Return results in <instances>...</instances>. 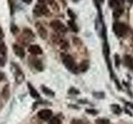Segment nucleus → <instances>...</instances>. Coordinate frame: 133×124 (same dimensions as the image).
<instances>
[{
    "label": "nucleus",
    "instance_id": "nucleus-1",
    "mask_svg": "<svg viewBox=\"0 0 133 124\" xmlns=\"http://www.w3.org/2000/svg\"><path fill=\"white\" fill-rule=\"evenodd\" d=\"M62 61H63V64L65 65V66L70 71H72L73 73H77V71L78 70V67L76 65V63H75V60L72 56L69 55H65L63 58H62Z\"/></svg>",
    "mask_w": 133,
    "mask_h": 124
},
{
    "label": "nucleus",
    "instance_id": "nucleus-2",
    "mask_svg": "<svg viewBox=\"0 0 133 124\" xmlns=\"http://www.w3.org/2000/svg\"><path fill=\"white\" fill-rule=\"evenodd\" d=\"M113 32L118 37H122L128 32V27L123 22H115L113 24Z\"/></svg>",
    "mask_w": 133,
    "mask_h": 124
},
{
    "label": "nucleus",
    "instance_id": "nucleus-3",
    "mask_svg": "<svg viewBox=\"0 0 133 124\" xmlns=\"http://www.w3.org/2000/svg\"><path fill=\"white\" fill-rule=\"evenodd\" d=\"M52 28L54 31H56L57 32H66V27H65V25L60 22L59 20H54L50 23Z\"/></svg>",
    "mask_w": 133,
    "mask_h": 124
},
{
    "label": "nucleus",
    "instance_id": "nucleus-4",
    "mask_svg": "<svg viewBox=\"0 0 133 124\" xmlns=\"http://www.w3.org/2000/svg\"><path fill=\"white\" fill-rule=\"evenodd\" d=\"M48 12V7L44 4H37L33 9V12L36 16H43L47 14Z\"/></svg>",
    "mask_w": 133,
    "mask_h": 124
},
{
    "label": "nucleus",
    "instance_id": "nucleus-5",
    "mask_svg": "<svg viewBox=\"0 0 133 124\" xmlns=\"http://www.w3.org/2000/svg\"><path fill=\"white\" fill-rule=\"evenodd\" d=\"M125 0H109V6L112 9H123L122 5Z\"/></svg>",
    "mask_w": 133,
    "mask_h": 124
},
{
    "label": "nucleus",
    "instance_id": "nucleus-6",
    "mask_svg": "<svg viewBox=\"0 0 133 124\" xmlns=\"http://www.w3.org/2000/svg\"><path fill=\"white\" fill-rule=\"evenodd\" d=\"M52 115V112L49 109H43L38 112V113H37V116L43 120H45V121H47V120L50 119Z\"/></svg>",
    "mask_w": 133,
    "mask_h": 124
},
{
    "label": "nucleus",
    "instance_id": "nucleus-7",
    "mask_svg": "<svg viewBox=\"0 0 133 124\" xmlns=\"http://www.w3.org/2000/svg\"><path fill=\"white\" fill-rule=\"evenodd\" d=\"M28 51L32 55H41L43 53V50L37 45H32L28 48Z\"/></svg>",
    "mask_w": 133,
    "mask_h": 124
},
{
    "label": "nucleus",
    "instance_id": "nucleus-8",
    "mask_svg": "<svg viewBox=\"0 0 133 124\" xmlns=\"http://www.w3.org/2000/svg\"><path fill=\"white\" fill-rule=\"evenodd\" d=\"M12 49H14V51L16 54L17 56L23 58L25 56V52H24V50L22 47H20L18 45H12Z\"/></svg>",
    "mask_w": 133,
    "mask_h": 124
},
{
    "label": "nucleus",
    "instance_id": "nucleus-9",
    "mask_svg": "<svg viewBox=\"0 0 133 124\" xmlns=\"http://www.w3.org/2000/svg\"><path fill=\"white\" fill-rule=\"evenodd\" d=\"M88 67H89V62L87 60H84V61H82L80 65H79L78 69L80 70V71H82V72H85L86 70L88 69Z\"/></svg>",
    "mask_w": 133,
    "mask_h": 124
},
{
    "label": "nucleus",
    "instance_id": "nucleus-10",
    "mask_svg": "<svg viewBox=\"0 0 133 124\" xmlns=\"http://www.w3.org/2000/svg\"><path fill=\"white\" fill-rule=\"evenodd\" d=\"M125 63L127 67L133 69V57L131 56H126L125 57Z\"/></svg>",
    "mask_w": 133,
    "mask_h": 124
},
{
    "label": "nucleus",
    "instance_id": "nucleus-11",
    "mask_svg": "<svg viewBox=\"0 0 133 124\" xmlns=\"http://www.w3.org/2000/svg\"><path fill=\"white\" fill-rule=\"evenodd\" d=\"M28 89H29V91H30V94H31L32 97H33V98H39L38 93H37V90L31 85V84H28Z\"/></svg>",
    "mask_w": 133,
    "mask_h": 124
},
{
    "label": "nucleus",
    "instance_id": "nucleus-12",
    "mask_svg": "<svg viewBox=\"0 0 133 124\" xmlns=\"http://www.w3.org/2000/svg\"><path fill=\"white\" fill-rule=\"evenodd\" d=\"M103 54L105 55L106 58H107V60L108 61V56H109V45L107 42L104 43L103 45Z\"/></svg>",
    "mask_w": 133,
    "mask_h": 124
},
{
    "label": "nucleus",
    "instance_id": "nucleus-13",
    "mask_svg": "<svg viewBox=\"0 0 133 124\" xmlns=\"http://www.w3.org/2000/svg\"><path fill=\"white\" fill-rule=\"evenodd\" d=\"M38 32H39V35L42 38L45 39L46 37H47V32H46V30L44 29L43 27H42V26L38 27Z\"/></svg>",
    "mask_w": 133,
    "mask_h": 124
},
{
    "label": "nucleus",
    "instance_id": "nucleus-14",
    "mask_svg": "<svg viewBox=\"0 0 133 124\" xmlns=\"http://www.w3.org/2000/svg\"><path fill=\"white\" fill-rule=\"evenodd\" d=\"M33 65L34 67H36L38 70H42L43 69V65H42V62L39 60H35L33 61Z\"/></svg>",
    "mask_w": 133,
    "mask_h": 124
},
{
    "label": "nucleus",
    "instance_id": "nucleus-15",
    "mask_svg": "<svg viewBox=\"0 0 133 124\" xmlns=\"http://www.w3.org/2000/svg\"><path fill=\"white\" fill-rule=\"evenodd\" d=\"M68 24H69L70 27L72 28L75 32H77L78 31V28H77V27L76 26V24H75V22H74V21H73V20L69 21V22H68Z\"/></svg>",
    "mask_w": 133,
    "mask_h": 124
},
{
    "label": "nucleus",
    "instance_id": "nucleus-16",
    "mask_svg": "<svg viewBox=\"0 0 133 124\" xmlns=\"http://www.w3.org/2000/svg\"><path fill=\"white\" fill-rule=\"evenodd\" d=\"M123 10H124V9H117V10H114V12H113V17H114L115 18H119V17L122 14Z\"/></svg>",
    "mask_w": 133,
    "mask_h": 124
},
{
    "label": "nucleus",
    "instance_id": "nucleus-17",
    "mask_svg": "<svg viewBox=\"0 0 133 124\" xmlns=\"http://www.w3.org/2000/svg\"><path fill=\"white\" fill-rule=\"evenodd\" d=\"M6 51H7V48H6L5 44L3 42H0V53L3 54V55H5Z\"/></svg>",
    "mask_w": 133,
    "mask_h": 124
},
{
    "label": "nucleus",
    "instance_id": "nucleus-18",
    "mask_svg": "<svg viewBox=\"0 0 133 124\" xmlns=\"http://www.w3.org/2000/svg\"><path fill=\"white\" fill-rule=\"evenodd\" d=\"M42 89H43V93H45L46 94H48V95H52V96H53V95H54V93L52 92V90H50V89H48V88H46V87L43 86V87H42Z\"/></svg>",
    "mask_w": 133,
    "mask_h": 124
},
{
    "label": "nucleus",
    "instance_id": "nucleus-19",
    "mask_svg": "<svg viewBox=\"0 0 133 124\" xmlns=\"http://www.w3.org/2000/svg\"><path fill=\"white\" fill-rule=\"evenodd\" d=\"M97 124H110V122L108 121L107 119H105V118H101V119H97V121H96Z\"/></svg>",
    "mask_w": 133,
    "mask_h": 124
},
{
    "label": "nucleus",
    "instance_id": "nucleus-20",
    "mask_svg": "<svg viewBox=\"0 0 133 124\" xmlns=\"http://www.w3.org/2000/svg\"><path fill=\"white\" fill-rule=\"evenodd\" d=\"M49 124H61V121L58 118H52L51 120H50Z\"/></svg>",
    "mask_w": 133,
    "mask_h": 124
},
{
    "label": "nucleus",
    "instance_id": "nucleus-21",
    "mask_svg": "<svg viewBox=\"0 0 133 124\" xmlns=\"http://www.w3.org/2000/svg\"><path fill=\"white\" fill-rule=\"evenodd\" d=\"M72 123V124H85L82 121H81V120H73Z\"/></svg>",
    "mask_w": 133,
    "mask_h": 124
},
{
    "label": "nucleus",
    "instance_id": "nucleus-22",
    "mask_svg": "<svg viewBox=\"0 0 133 124\" xmlns=\"http://www.w3.org/2000/svg\"><path fill=\"white\" fill-rule=\"evenodd\" d=\"M68 14H69V16L71 17V18H72V20H74V18H75V16L74 14H73V12H72V11H71V10H68Z\"/></svg>",
    "mask_w": 133,
    "mask_h": 124
},
{
    "label": "nucleus",
    "instance_id": "nucleus-23",
    "mask_svg": "<svg viewBox=\"0 0 133 124\" xmlns=\"http://www.w3.org/2000/svg\"><path fill=\"white\" fill-rule=\"evenodd\" d=\"M3 36V30H2V28L0 27V39L2 38V37Z\"/></svg>",
    "mask_w": 133,
    "mask_h": 124
},
{
    "label": "nucleus",
    "instance_id": "nucleus-24",
    "mask_svg": "<svg viewBox=\"0 0 133 124\" xmlns=\"http://www.w3.org/2000/svg\"><path fill=\"white\" fill-rule=\"evenodd\" d=\"M22 1L24 2V3H31L32 0H22Z\"/></svg>",
    "mask_w": 133,
    "mask_h": 124
},
{
    "label": "nucleus",
    "instance_id": "nucleus-25",
    "mask_svg": "<svg viewBox=\"0 0 133 124\" xmlns=\"http://www.w3.org/2000/svg\"><path fill=\"white\" fill-rule=\"evenodd\" d=\"M4 75H3V74L2 72H0V81H2L3 80V79Z\"/></svg>",
    "mask_w": 133,
    "mask_h": 124
},
{
    "label": "nucleus",
    "instance_id": "nucleus-26",
    "mask_svg": "<svg viewBox=\"0 0 133 124\" xmlns=\"http://www.w3.org/2000/svg\"><path fill=\"white\" fill-rule=\"evenodd\" d=\"M38 1H39L40 3H45L48 2V0H38Z\"/></svg>",
    "mask_w": 133,
    "mask_h": 124
},
{
    "label": "nucleus",
    "instance_id": "nucleus-27",
    "mask_svg": "<svg viewBox=\"0 0 133 124\" xmlns=\"http://www.w3.org/2000/svg\"><path fill=\"white\" fill-rule=\"evenodd\" d=\"M127 1H128L129 3H133V0H127Z\"/></svg>",
    "mask_w": 133,
    "mask_h": 124
},
{
    "label": "nucleus",
    "instance_id": "nucleus-28",
    "mask_svg": "<svg viewBox=\"0 0 133 124\" xmlns=\"http://www.w3.org/2000/svg\"><path fill=\"white\" fill-rule=\"evenodd\" d=\"M101 2H103V0H101Z\"/></svg>",
    "mask_w": 133,
    "mask_h": 124
}]
</instances>
